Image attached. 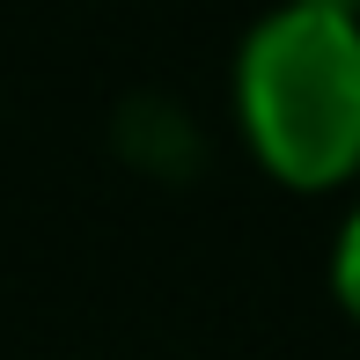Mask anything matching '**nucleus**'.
Wrapping results in <instances>:
<instances>
[{
	"instance_id": "3",
	"label": "nucleus",
	"mask_w": 360,
	"mask_h": 360,
	"mask_svg": "<svg viewBox=\"0 0 360 360\" xmlns=\"http://www.w3.org/2000/svg\"><path fill=\"white\" fill-rule=\"evenodd\" d=\"M287 8H316V15H353V22H360V0H287Z\"/></svg>"
},
{
	"instance_id": "2",
	"label": "nucleus",
	"mask_w": 360,
	"mask_h": 360,
	"mask_svg": "<svg viewBox=\"0 0 360 360\" xmlns=\"http://www.w3.org/2000/svg\"><path fill=\"white\" fill-rule=\"evenodd\" d=\"M323 280H331V302L346 309V323H360V184H353V206L331 236V257H323Z\"/></svg>"
},
{
	"instance_id": "1",
	"label": "nucleus",
	"mask_w": 360,
	"mask_h": 360,
	"mask_svg": "<svg viewBox=\"0 0 360 360\" xmlns=\"http://www.w3.org/2000/svg\"><path fill=\"white\" fill-rule=\"evenodd\" d=\"M228 125L294 199L360 184V22L272 0L228 59Z\"/></svg>"
}]
</instances>
